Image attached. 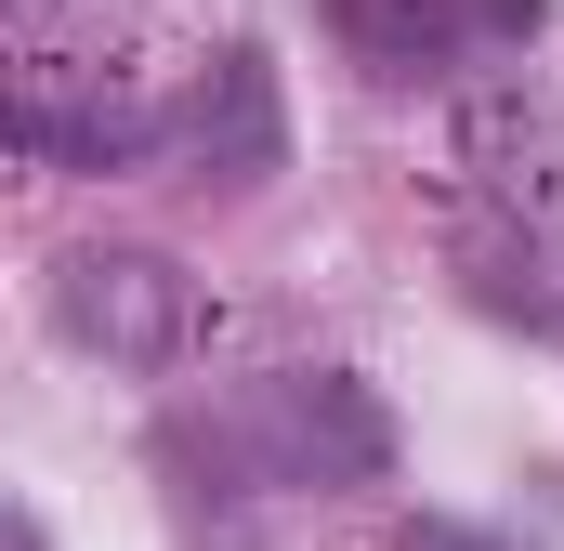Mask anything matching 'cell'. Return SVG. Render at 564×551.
<instances>
[{
	"mask_svg": "<svg viewBox=\"0 0 564 551\" xmlns=\"http://www.w3.org/2000/svg\"><path fill=\"white\" fill-rule=\"evenodd\" d=\"M53 328L79 342V355H106V368H184L197 342H210V289L171 263V250H66L53 263Z\"/></svg>",
	"mask_w": 564,
	"mask_h": 551,
	"instance_id": "cell-2",
	"label": "cell"
},
{
	"mask_svg": "<svg viewBox=\"0 0 564 551\" xmlns=\"http://www.w3.org/2000/svg\"><path fill=\"white\" fill-rule=\"evenodd\" d=\"M13 144L53 158V171H144V158H171V106L144 93L132 66H66V53H40V66L13 79Z\"/></svg>",
	"mask_w": 564,
	"mask_h": 551,
	"instance_id": "cell-3",
	"label": "cell"
},
{
	"mask_svg": "<svg viewBox=\"0 0 564 551\" xmlns=\"http://www.w3.org/2000/svg\"><path fill=\"white\" fill-rule=\"evenodd\" d=\"M328 26L381 79H459V66L525 53L539 40V0H328Z\"/></svg>",
	"mask_w": 564,
	"mask_h": 551,
	"instance_id": "cell-4",
	"label": "cell"
},
{
	"mask_svg": "<svg viewBox=\"0 0 564 551\" xmlns=\"http://www.w3.org/2000/svg\"><path fill=\"white\" fill-rule=\"evenodd\" d=\"M408 551H499V539H473V526H408Z\"/></svg>",
	"mask_w": 564,
	"mask_h": 551,
	"instance_id": "cell-6",
	"label": "cell"
},
{
	"mask_svg": "<svg viewBox=\"0 0 564 551\" xmlns=\"http://www.w3.org/2000/svg\"><path fill=\"white\" fill-rule=\"evenodd\" d=\"M224 460L250 486H315V499L328 486H381L394 473V408L355 368H263L224 408Z\"/></svg>",
	"mask_w": 564,
	"mask_h": 551,
	"instance_id": "cell-1",
	"label": "cell"
},
{
	"mask_svg": "<svg viewBox=\"0 0 564 551\" xmlns=\"http://www.w3.org/2000/svg\"><path fill=\"white\" fill-rule=\"evenodd\" d=\"M171 158H197V184H263L289 158V106H276V66L237 40V53H210L197 79H184V106H171Z\"/></svg>",
	"mask_w": 564,
	"mask_h": 551,
	"instance_id": "cell-5",
	"label": "cell"
}]
</instances>
